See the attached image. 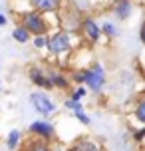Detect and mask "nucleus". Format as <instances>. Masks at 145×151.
<instances>
[{"instance_id": "39448f33", "label": "nucleus", "mask_w": 145, "mask_h": 151, "mask_svg": "<svg viewBox=\"0 0 145 151\" xmlns=\"http://www.w3.org/2000/svg\"><path fill=\"white\" fill-rule=\"evenodd\" d=\"M28 129H30L32 135H36L38 139H42V141H48V139H52V137H54V125L50 123V121H46V119L34 121Z\"/></svg>"}, {"instance_id": "f257e3e1", "label": "nucleus", "mask_w": 145, "mask_h": 151, "mask_svg": "<svg viewBox=\"0 0 145 151\" xmlns=\"http://www.w3.org/2000/svg\"><path fill=\"white\" fill-rule=\"evenodd\" d=\"M74 80L80 83H84L88 90H92V91H101L103 88H106V83H107V78H106V70H103V66L101 64H93L92 68H88V70H82V72H76L74 74Z\"/></svg>"}, {"instance_id": "412c9836", "label": "nucleus", "mask_w": 145, "mask_h": 151, "mask_svg": "<svg viewBox=\"0 0 145 151\" xmlns=\"http://www.w3.org/2000/svg\"><path fill=\"white\" fill-rule=\"evenodd\" d=\"M139 40H141V44L145 46V22L141 24V28H139Z\"/></svg>"}, {"instance_id": "2eb2a0df", "label": "nucleus", "mask_w": 145, "mask_h": 151, "mask_svg": "<svg viewBox=\"0 0 145 151\" xmlns=\"http://www.w3.org/2000/svg\"><path fill=\"white\" fill-rule=\"evenodd\" d=\"M26 151H50V147L46 145V141H42V139H34L28 143Z\"/></svg>"}, {"instance_id": "f8f14e48", "label": "nucleus", "mask_w": 145, "mask_h": 151, "mask_svg": "<svg viewBox=\"0 0 145 151\" xmlns=\"http://www.w3.org/2000/svg\"><path fill=\"white\" fill-rule=\"evenodd\" d=\"M12 38H14L16 42H20V44H26L30 40V32L26 30L24 26H16L14 30H12Z\"/></svg>"}, {"instance_id": "dca6fc26", "label": "nucleus", "mask_w": 145, "mask_h": 151, "mask_svg": "<svg viewBox=\"0 0 145 151\" xmlns=\"http://www.w3.org/2000/svg\"><path fill=\"white\" fill-rule=\"evenodd\" d=\"M85 96H88V88H85V86H80V88H76V90L72 91L70 99H74V101H82Z\"/></svg>"}, {"instance_id": "ddd939ff", "label": "nucleus", "mask_w": 145, "mask_h": 151, "mask_svg": "<svg viewBox=\"0 0 145 151\" xmlns=\"http://www.w3.org/2000/svg\"><path fill=\"white\" fill-rule=\"evenodd\" d=\"M99 28H101V36H107V38L119 36V30H117V26H115L113 22H101Z\"/></svg>"}, {"instance_id": "1a4fd4ad", "label": "nucleus", "mask_w": 145, "mask_h": 151, "mask_svg": "<svg viewBox=\"0 0 145 151\" xmlns=\"http://www.w3.org/2000/svg\"><path fill=\"white\" fill-rule=\"evenodd\" d=\"M48 78H50V83L52 88H58V90H68L70 88V78L66 74H62L58 70H52L48 72Z\"/></svg>"}, {"instance_id": "423d86ee", "label": "nucleus", "mask_w": 145, "mask_h": 151, "mask_svg": "<svg viewBox=\"0 0 145 151\" xmlns=\"http://www.w3.org/2000/svg\"><path fill=\"white\" fill-rule=\"evenodd\" d=\"M82 32H84V36L90 40V42H98L99 38H101V28H99V24L93 20V18H84L82 20Z\"/></svg>"}, {"instance_id": "9d476101", "label": "nucleus", "mask_w": 145, "mask_h": 151, "mask_svg": "<svg viewBox=\"0 0 145 151\" xmlns=\"http://www.w3.org/2000/svg\"><path fill=\"white\" fill-rule=\"evenodd\" d=\"M60 2L62 0H32V4L38 12H56L60 8Z\"/></svg>"}, {"instance_id": "6ab92c4d", "label": "nucleus", "mask_w": 145, "mask_h": 151, "mask_svg": "<svg viewBox=\"0 0 145 151\" xmlns=\"http://www.w3.org/2000/svg\"><path fill=\"white\" fill-rule=\"evenodd\" d=\"M66 107H68V109H72V111L76 113V111H82V109H84V106H82V101H74V99H66Z\"/></svg>"}, {"instance_id": "6e6552de", "label": "nucleus", "mask_w": 145, "mask_h": 151, "mask_svg": "<svg viewBox=\"0 0 145 151\" xmlns=\"http://www.w3.org/2000/svg\"><path fill=\"white\" fill-rule=\"evenodd\" d=\"M111 10H113V16L117 20H127L133 14V2L131 0H115Z\"/></svg>"}, {"instance_id": "0eeeda50", "label": "nucleus", "mask_w": 145, "mask_h": 151, "mask_svg": "<svg viewBox=\"0 0 145 151\" xmlns=\"http://www.w3.org/2000/svg\"><path fill=\"white\" fill-rule=\"evenodd\" d=\"M28 76H30V82L34 83V86H38V88H42V90H52V83H50L48 72H44L42 68H36V66L30 68Z\"/></svg>"}, {"instance_id": "aec40b11", "label": "nucleus", "mask_w": 145, "mask_h": 151, "mask_svg": "<svg viewBox=\"0 0 145 151\" xmlns=\"http://www.w3.org/2000/svg\"><path fill=\"white\" fill-rule=\"evenodd\" d=\"M74 115H76V117H78L80 121H82L84 125H90V123H92V119H90V115H88V113H84V109H82V111H76Z\"/></svg>"}, {"instance_id": "7ed1b4c3", "label": "nucleus", "mask_w": 145, "mask_h": 151, "mask_svg": "<svg viewBox=\"0 0 145 151\" xmlns=\"http://www.w3.org/2000/svg\"><path fill=\"white\" fill-rule=\"evenodd\" d=\"M72 36H70V32H56L54 36L48 38V50L54 54V56H62V54H68L72 50Z\"/></svg>"}, {"instance_id": "20e7f679", "label": "nucleus", "mask_w": 145, "mask_h": 151, "mask_svg": "<svg viewBox=\"0 0 145 151\" xmlns=\"http://www.w3.org/2000/svg\"><path fill=\"white\" fill-rule=\"evenodd\" d=\"M30 104L34 106V109L38 113H42L44 117H50V115H54L56 113V104H54V99L48 96V93H44V91H32L30 93Z\"/></svg>"}, {"instance_id": "a211bd4d", "label": "nucleus", "mask_w": 145, "mask_h": 151, "mask_svg": "<svg viewBox=\"0 0 145 151\" xmlns=\"http://www.w3.org/2000/svg\"><path fill=\"white\" fill-rule=\"evenodd\" d=\"M32 44H34V48H38V50L48 48V36H34Z\"/></svg>"}, {"instance_id": "4468645a", "label": "nucleus", "mask_w": 145, "mask_h": 151, "mask_svg": "<svg viewBox=\"0 0 145 151\" xmlns=\"http://www.w3.org/2000/svg\"><path fill=\"white\" fill-rule=\"evenodd\" d=\"M133 117H135L139 123H143V125H145V96L139 99L137 104H135V109H133Z\"/></svg>"}, {"instance_id": "f03ea898", "label": "nucleus", "mask_w": 145, "mask_h": 151, "mask_svg": "<svg viewBox=\"0 0 145 151\" xmlns=\"http://www.w3.org/2000/svg\"><path fill=\"white\" fill-rule=\"evenodd\" d=\"M22 26L30 32V34H34V36H46L48 34V22L38 10L26 12V14L22 16Z\"/></svg>"}, {"instance_id": "9b49d317", "label": "nucleus", "mask_w": 145, "mask_h": 151, "mask_svg": "<svg viewBox=\"0 0 145 151\" xmlns=\"http://www.w3.org/2000/svg\"><path fill=\"white\" fill-rule=\"evenodd\" d=\"M70 151H99V147L93 141H90V139H80L78 143L72 145Z\"/></svg>"}, {"instance_id": "4be33fe9", "label": "nucleus", "mask_w": 145, "mask_h": 151, "mask_svg": "<svg viewBox=\"0 0 145 151\" xmlns=\"http://www.w3.org/2000/svg\"><path fill=\"white\" fill-rule=\"evenodd\" d=\"M4 24H6V16L0 14V26H4Z\"/></svg>"}, {"instance_id": "f3484780", "label": "nucleus", "mask_w": 145, "mask_h": 151, "mask_svg": "<svg viewBox=\"0 0 145 151\" xmlns=\"http://www.w3.org/2000/svg\"><path fill=\"white\" fill-rule=\"evenodd\" d=\"M18 143H20V131H18V129H12V131H10V135H8V147H10V149H14Z\"/></svg>"}]
</instances>
